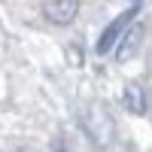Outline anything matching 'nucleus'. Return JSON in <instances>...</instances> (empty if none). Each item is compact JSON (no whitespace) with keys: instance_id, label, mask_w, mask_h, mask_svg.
<instances>
[{"instance_id":"f257e3e1","label":"nucleus","mask_w":152,"mask_h":152,"mask_svg":"<svg viewBox=\"0 0 152 152\" xmlns=\"http://www.w3.org/2000/svg\"><path fill=\"white\" fill-rule=\"evenodd\" d=\"M134 15H137V6H131V9L119 12V15L107 24V28H104V34H100V40H97V46H94V49H97V55H107V52H113V49H116V43L122 40L125 28H131Z\"/></svg>"},{"instance_id":"20e7f679","label":"nucleus","mask_w":152,"mask_h":152,"mask_svg":"<svg viewBox=\"0 0 152 152\" xmlns=\"http://www.w3.org/2000/svg\"><path fill=\"white\" fill-rule=\"evenodd\" d=\"M122 104L128 113H134V116H143L146 113V88L137 85V82H128L122 91Z\"/></svg>"},{"instance_id":"f03ea898","label":"nucleus","mask_w":152,"mask_h":152,"mask_svg":"<svg viewBox=\"0 0 152 152\" xmlns=\"http://www.w3.org/2000/svg\"><path fill=\"white\" fill-rule=\"evenodd\" d=\"M143 24H131V31L125 28L122 34V40L116 43V61L119 64H125V61H131L137 52H140V43H143Z\"/></svg>"},{"instance_id":"7ed1b4c3","label":"nucleus","mask_w":152,"mask_h":152,"mask_svg":"<svg viewBox=\"0 0 152 152\" xmlns=\"http://www.w3.org/2000/svg\"><path fill=\"white\" fill-rule=\"evenodd\" d=\"M79 12V0H46L43 3V15L52 24H70Z\"/></svg>"}]
</instances>
